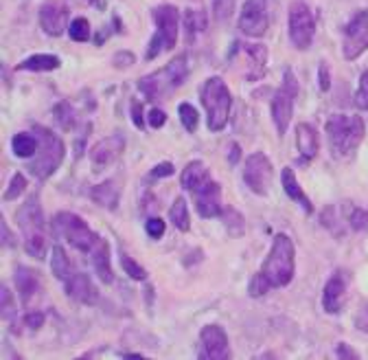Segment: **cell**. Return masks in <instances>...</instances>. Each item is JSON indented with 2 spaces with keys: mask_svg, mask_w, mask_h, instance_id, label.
Returning a JSON list of instances; mask_svg holds the SVG:
<instances>
[{
  "mask_svg": "<svg viewBox=\"0 0 368 360\" xmlns=\"http://www.w3.org/2000/svg\"><path fill=\"white\" fill-rule=\"evenodd\" d=\"M296 272V247L290 235L276 233L272 240L270 253L261 264L259 272L250 279L248 294L250 297H263L265 292L274 288H285L292 284Z\"/></svg>",
  "mask_w": 368,
  "mask_h": 360,
  "instance_id": "1",
  "label": "cell"
},
{
  "mask_svg": "<svg viewBox=\"0 0 368 360\" xmlns=\"http://www.w3.org/2000/svg\"><path fill=\"white\" fill-rule=\"evenodd\" d=\"M366 134V123L362 117L348 114H333L327 121V139L336 158H346L353 154Z\"/></svg>",
  "mask_w": 368,
  "mask_h": 360,
  "instance_id": "2",
  "label": "cell"
},
{
  "mask_svg": "<svg viewBox=\"0 0 368 360\" xmlns=\"http://www.w3.org/2000/svg\"><path fill=\"white\" fill-rule=\"evenodd\" d=\"M33 130L38 132L40 145H38V152H36V156H33V160L29 162L27 169L38 180H46V178H51L64 162L66 147H64V141L57 134H53L48 127L36 125Z\"/></svg>",
  "mask_w": 368,
  "mask_h": 360,
  "instance_id": "3",
  "label": "cell"
},
{
  "mask_svg": "<svg viewBox=\"0 0 368 360\" xmlns=\"http://www.w3.org/2000/svg\"><path fill=\"white\" fill-rule=\"evenodd\" d=\"M199 99H202V106L206 110V123L211 132L224 130L232 108V97L226 81L222 77H208L202 90H199Z\"/></svg>",
  "mask_w": 368,
  "mask_h": 360,
  "instance_id": "4",
  "label": "cell"
},
{
  "mask_svg": "<svg viewBox=\"0 0 368 360\" xmlns=\"http://www.w3.org/2000/svg\"><path fill=\"white\" fill-rule=\"evenodd\" d=\"M152 18L156 22V34L149 40L145 51V60H156L162 51H171L178 44L180 31V11L174 5H160L152 11Z\"/></svg>",
  "mask_w": 368,
  "mask_h": 360,
  "instance_id": "5",
  "label": "cell"
},
{
  "mask_svg": "<svg viewBox=\"0 0 368 360\" xmlns=\"http://www.w3.org/2000/svg\"><path fill=\"white\" fill-rule=\"evenodd\" d=\"M51 224H53L55 235L64 237L75 251L90 253L94 249V244L99 242V235L86 224V220L71 214V211H62V214H55Z\"/></svg>",
  "mask_w": 368,
  "mask_h": 360,
  "instance_id": "6",
  "label": "cell"
},
{
  "mask_svg": "<svg viewBox=\"0 0 368 360\" xmlns=\"http://www.w3.org/2000/svg\"><path fill=\"white\" fill-rule=\"evenodd\" d=\"M296 97H298V81H296V75L288 69L285 73H283L281 88L272 97V121L276 125L278 137H283V134L288 132L290 121H292V114H294Z\"/></svg>",
  "mask_w": 368,
  "mask_h": 360,
  "instance_id": "7",
  "label": "cell"
},
{
  "mask_svg": "<svg viewBox=\"0 0 368 360\" xmlns=\"http://www.w3.org/2000/svg\"><path fill=\"white\" fill-rule=\"evenodd\" d=\"M288 31H290V40L292 44L298 48V51H307L313 42L316 36V18L311 9L307 7V3H296L290 7V15H288Z\"/></svg>",
  "mask_w": 368,
  "mask_h": 360,
  "instance_id": "8",
  "label": "cell"
},
{
  "mask_svg": "<svg viewBox=\"0 0 368 360\" xmlns=\"http://www.w3.org/2000/svg\"><path fill=\"white\" fill-rule=\"evenodd\" d=\"M366 48H368V9H362L344 27L342 51H344V57L351 62V60H358Z\"/></svg>",
  "mask_w": 368,
  "mask_h": 360,
  "instance_id": "9",
  "label": "cell"
},
{
  "mask_svg": "<svg viewBox=\"0 0 368 360\" xmlns=\"http://www.w3.org/2000/svg\"><path fill=\"white\" fill-rule=\"evenodd\" d=\"M272 160L263 152L250 154L243 165V180L250 191H255L257 195H267V189H270L272 183Z\"/></svg>",
  "mask_w": 368,
  "mask_h": 360,
  "instance_id": "10",
  "label": "cell"
},
{
  "mask_svg": "<svg viewBox=\"0 0 368 360\" xmlns=\"http://www.w3.org/2000/svg\"><path fill=\"white\" fill-rule=\"evenodd\" d=\"M270 27L267 0H246L239 13V29L248 38H263Z\"/></svg>",
  "mask_w": 368,
  "mask_h": 360,
  "instance_id": "11",
  "label": "cell"
},
{
  "mask_svg": "<svg viewBox=\"0 0 368 360\" xmlns=\"http://www.w3.org/2000/svg\"><path fill=\"white\" fill-rule=\"evenodd\" d=\"M199 342H202V352L199 358L202 360H228L230 358V342L228 334L222 325L208 323L199 332Z\"/></svg>",
  "mask_w": 368,
  "mask_h": 360,
  "instance_id": "12",
  "label": "cell"
},
{
  "mask_svg": "<svg viewBox=\"0 0 368 360\" xmlns=\"http://www.w3.org/2000/svg\"><path fill=\"white\" fill-rule=\"evenodd\" d=\"M125 152V139L123 134H112L106 137L101 141H97L90 150V160L94 172H104L106 167H110L112 162L119 160V156Z\"/></svg>",
  "mask_w": 368,
  "mask_h": 360,
  "instance_id": "13",
  "label": "cell"
},
{
  "mask_svg": "<svg viewBox=\"0 0 368 360\" xmlns=\"http://www.w3.org/2000/svg\"><path fill=\"white\" fill-rule=\"evenodd\" d=\"M193 198H195V207H197V214L211 220L222 216V187L215 183V180H208L206 185H202L197 191H193Z\"/></svg>",
  "mask_w": 368,
  "mask_h": 360,
  "instance_id": "14",
  "label": "cell"
},
{
  "mask_svg": "<svg viewBox=\"0 0 368 360\" xmlns=\"http://www.w3.org/2000/svg\"><path fill=\"white\" fill-rule=\"evenodd\" d=\"M64 288H66V294L77 303L94 305L99 301V292L86 272H73L69 279L64 282Z\"/></svg>",
  "mask_w": 368,
  "mask_h": 360,
  "instance_id": "15",
  "label": "cell"
},
{
  "mask_svg": "<svg viewBox=\"0 0 368 360\" xmlns=\"http://www.w3.org/2000/svg\"><path fill=\"white\" fill-rule=\"evenodd\" d=\"M15 220H18V226L22 228L24 235L42 233V231H44V214H42L38 193H33L31 198L18 209V214H15Z\"/></svg>",
  "mask_w": 368,
  "mask_h": 360,
  "instance_id": "16",
  "label": "cell"
},
{
  "mask_svg": "<svg viewBox=\"0 0 368 360\" xmlns=\"http://www.w3.org/2000/svg\"><path fill=\"white\" fill-rule=\"evenodd\" d=\"M66 22H69V9L59 3H46L40 9V27L46 36L59 38L66 31Z\"/></svg>",
  "mask_w": 368,
  "mask_h": 360,
  "instance_id": "17",
  "label": "cell"
},
{
  "mask_svg": "<svg viewBox=\"0 0 368 360\" xmlns=\"http://www.w3.org/2000/svg\"><path fill=\"white\" fill-rule=\"evenodd\" d=\"M296 147L300 152V158L305 162L313 160L320 150V137H318V130L311 123H298L296 125Z\"/></svg>",
  "mask_w": 368,
  "mask_h": 360,
  "instance_id": "18",
  "label": "cell"
},
{
  "mask_svg": "<svg viewBox=\"0 0 368 360\" xmlns=\"http://www.w3.org/2000/svg\"><path fill=\"white\" fill-rule=\"evenodd\" d=\"M344 290H346L344 275L340 270L333 272L331 279L325 284V290H323V307H325V312H329V314H338L340 312Z\"/></svg>",
  "mask_w": 368,
  "mask_h": 360,
  "instance_id": "19",
  "label": "cell"
},
{
  "mask_svg": "<svg viewBox=\"0 0 368 360\" xmlns=\"http://www.w3.org/2000/svg\"><path fill=\"white\" fill-rule=\"evenodd\" d=\"M90 257H92V266L97 270V277L106 286H110L114 282V272H112V264H110V244H108V240L99 237V242L94 244V249L90 251Z\"/></svg>",
  "mask_w": 368,
  "mask_h": 360,
  "instance_id": "20",
  "label": "cell"
},
{
  "mask_svg": "<svg viewBox=\"0 0 368 360\" xmlns=\"http://www.w3.org/2000/svg\"><path fill=\"white\" fill-rule=\"evenodd\" d=\"M13 282H15V288H18V294H20V299H22L24 305L36 297L38 290H40V277H38L36 270L29 268V266H15Z\"/></svg>",
  "mask_w": 368,
  "mask_h": 360,
  "instance_id": "21",
  "label": "cell"
},
{
  "mask_svg": "<svg viewBox=\"0 0 368 360\" xmlns=\"http://www.w3.org/2000/svg\"><path fill=\"white\" fill-rule=\"evenodd\" d=\"M281 183H283V191H285L290 195V200L298 202L300 209L305 211V214H313V205L311 200L307 198V193L303 191V187L298 185V180H296V174L292 167H285L281 172Z\"/></svg>",
  "mask_w": 368,
  "mask_h": 360,
  "instance_id": "22",
  "label": "cell"
},
{
  "mask_svg": "<svg viewBox=\"0 0 368 360\" xmlns=\"http://www.w3.org/2000/svg\"><path fill=\"white\" fill-rule=\"evenodd\" d=\"M211 180V176H208V169H206V165L202 160H191V162H187V167L182 169V176H180V183H182V187L187 189V191H197L202 185H206Z\"/></svg>",
  "mask_w": 368,
  "mask_h": 360,
  "instance_id": "23",
  "label": "cell"
},
{
  "mask_svg": "<svg viewBox=\"0 0 368 360\" xmlns=\"http://www.w3.org/2000/svg\"><path fill=\"white\" fill-rule=\"evenodd\" d=\"M90 200L97 202L99 207L114 211L116 207H119V200H121V189L114 180H106V183L94 185L90 189Z\"/></svg>",
  "mask_w": 368,
  "mask_h": 360,
  "instance_id": "24",
  "label": "cell"
},
{
  "mask_svg": "<svg viewBox=\"0 0 368 360\" xmlns=\"http://www.w3.org/2000/svg\"><path fill=\"white\" fill-rule=\"evenodd\" d=\"M62 67V60L57 55L51 53H38L31 55L27 60H22L18 67V71H31V73H48V71H57Z\"/></svg>",
  "mask_w": 368,
  "mask_h": 360,
  "instance_id": "25",
  "label": "cell"
},
{
  "mask_svg": "<svg viewBox=\"0 0 368 360\" xmlns=\"http://www.w3.org/2000/svg\"><path fill=\"white\" fill-rule=\"evenodd\" d=\"M241 51L246 53L248 62H250V67H253V73H250V81H255V79H261L263 73H265V62H267V48L263 44H241Z\"/></svg>",
  "mask_w": 368,
  "mask_h": 360,
  "instance_id": "26",
  "label": "cell"
},
{
  "mask_svg": "<svg viewBox=\"0 0 368 360\" xmlns=\"http://www.w3.org/2000/svg\"><path fill=\"white\" fill-rule=\"evenodd\" d=\"M160 77H162V71H158V73H154V75H147V77H141L139 79V88H141V92L145 95V97H149L152 102H160V97L164 95V90H167V84H169V79H164V81H160ZM171 86V84H169Z\"/></svg>",
  "mask_w": 368,
  "mask_h": 360,
  "instance_id": "27",
  "label": "cell"
},
{
  "mask_svg": "<svg viewBox=\"0 0 368 360\" xmlns=\"http://www.w3.org/2000/svg\"><path fill=\"white\" fill-rule=\"evenodd\" d=\"M38 145L40 141L29 134V132H18L11 139V152L18 156V158H33L38 152Z\"/></svg>",
  "mask_w": 368,
  "mask_h": 360,
  "instance_id": "28",
  "label": "cell"
},
{
  "mask_svg": "<svg viewBox=\"0 0 368 360\" xmlns=\"http://www.w3.org/2000/svg\"><path fill=\"white\" fill-rule=\"evenodd\" d=\"M53 119H55L57 127H62L64 132H71V130H75L77 123H79L77 112H75V108L69 102H59L53 108Z\"/></svg>",
  "mask_w": 368,
  "mask_h": 360,
  "instance_id": "29",
  "label": "cell"
},
{
  "mask_svg": "<svg viewBox=\"0 0 368 360\" xmlns=\"http://www.w3.org/2000/svg\"><path fill=\"white\" fill-rule=\"evenodd\" d=\"M169 220L174 222V226L178 231L187 233L191 231V216H189V207H187V200L184 198H176L171 209H169Z\"/></svg>",
  "mask_w": 368,
  "mask_h": 360,
  "instance_id": "30",
  "label": "cell"
},
{
  "mask_svg": "<svg viewBox=\"0 0 368 360\" xmlns=\"http://www.w3.org/2000/svg\"><path fill=\"white\" fill-rule=\"evenodd\" d=\"M164 73H167V79H169V84H171L174 88L180 86L182 81L187 79V75H189V57H187V55L174 57L169 64H167Z\"/></svg>",
  "mask_w": 368,
  "mask_h": 360,
  "instance_id": "31",
  "label": "cell"
},
{
  "mask_svg": "<svg viewBox=\"0 0 368 360\" xmlns=\"http://www.w3.org/2000/svg\"><path fill=\"white\" fill-rule=\"evenodd\" d=\"M51 270L55 275V279L59 282H66L69 277L73 275V266H71V259L66 255V251L59 247H53V257H51Z\"/></svg>",
  "mask_w": 368,
  "mask_h": 360,
  "instance_id": "32",
  "label": "cell"
},
{
  "mask_svg": "<svg viewBox=\"0 0 368 360\" xmlns=\"http://www.w3.org/2000/svg\"><path fill=\"white\" fill-rule=\"evenodd\" d=\"M208 27V18L204 9H187L184 11V29L189 31V36L193 38L195 34H204Z\"/></svg>",
  "mask_w": 368,
  "mask_h": 360,
  "instance_id": "33",
  "label": "cell"
},
{
  "mask_svg": "<svg viewBox=\"0 0 368 360\" xmlns=\"http://www.w3.org/2000/svg\"><path fill=\"white\" fill-rule=\"evenodd\" d=\"M222 222L226 226L228 235H232V237H241L246 233V220L237 209H232V207L224 209L222 211Z\"/></svg>",
  "mask_w": 368,
  "mask_h": 360,
  "instance_id": "34",
  "label": "cell"
},
{
  "mask_svg": "<svg viewBox=\"0 0 368 360\" xmlns=\"http://www.w3.org/2000/svg\"><path fill=\"white\" fill-rule=\"evenodd\" d=\"M24 249L31 257L36 259H44L46 257V251H48V240L42 233H31V235H24Z\"/></svg>",
  "mask_w": 368,
  "mask_h": 360,
  "instance_id": "35",
  "label": "cell"
},
{
  "mask_svg": "<svg viewBox=\"0 0 368 360\" xmlns=\"http://www.w3.org/2000/svg\"><path fill=\"white\" fill-rule=\"evenodd\" d=\"M178 114H180V121H182L184 130H187L189 134H193L195 130H197V125H199V114H197V110H195L191 104H180V106H178Z\"/></svg>",
  "mask_w": 368,
  "mask_h": 360,
  "instance_id": "36",
  "label": "cell"
},
{
  "mask_svg": "<svg viewBox=\"0 0 368 360\" xmlns=\"http://www.w3.org/2000/svg\"><path fill=\"white\" fill-rule=\"evenodd\" d=\"M69 36L73 42H88L92 31H90V22L86 18H75L71 25H69Z\"/></svg>",
  "mask_w": 368,
  "mask_h": 360,
  "instance_id": "37",
  "label": "cell"
},
{
  "mask_svg": "<svg viewBox=\"0 0 368 360\" xmlns=\"http://www.w3.org/2000/svg\"><path fill=\"white\" fill-rule=\"evenodd\" d=\"M0 299H3V321L9 323L15 330V301H13L11 290L5 284H3V288H0Z\"/></svg>",
  "mask_w": 368,
  "mask_h": 360,
  "instance_id": "38",
  "label": "cell"
},
{
  "mask_svg": "<svg viewBox=\"0 0 368 360\" xmlns=\"http://www.w3.org/2000/svg\"><path fill=\"white\" fill-rule=\"evenodd\" d=\"M27 191V178L20 174V172H15L13 176H11V180H9V187H7V191H5V202H11V200H15V198H20V195Z\"/></svg>",
  "mask_w": 368,
  "mask_h": 360,
  "instance_id": "39",
  "label": "cell"
},
{
  "mask_svg": "<svg viewBox=\"0 0 368 360\" xmlns=\"http://www.w3.org/2000/svg\"><path fill=\"white\" fill-rule=\"evenodd\" d=\"M235 5L237 0H213V15L217 22H226L232 18V13H235Z\"/></svg>",
  "mask_w": 368,
  "mask_h": 360,
  "instance_id": "40",
  "label": "cell"
},
{
  "mask_svg": "<svg viewBox=\"0 0 368 360\" xmlns=\"http://www.w3.org/2000/svg\"><path fill=\"white\" fill-rule=\"evenodd\" d=\"M121 266H123L125 275H129L132 279H136V282L147 279V270L139 264V261H134L132 257H127L125 253H121Z\"/></svg>",
  "mask_w": 368,
  "mask_h": 360,
  "instance_id": "41",
  "label": "cell"
},
{
  "mask_svg": "<svg viewBox=\"0 0 368 360\" xmlns=\"http://www.w3.org/2000/svg\"><path fill=\"white\" fill-rule=\"evenodd\" d=\"M355 106L360 110H368V71L360 77V86L355 92Z\"/></svg>",
  "mask_w": 368,
  "mask_h": 360,
  "instance_id": "42",
  "label": "cell"
},
{
  "mask_svg": "<svg viewBox=\"0 0 368 360\" xmlns=\"http://www.w3.org/2000/svg\"><path fill=\"white\" fill-rule=\"evenodd\" d=\"M348 222H351V228H353V231H368V211L353 209Z\"/></svg>",
  "mask_w": 368,
  "mask_h": 360,
  "instance_id": "43",
  "label": "cell"
},
{
  "mask_svg": "<svg viewBox=\"0 0 368 360\" xmlns=\"http://www.w3.org/2000/svg\"><path fill=\"white\" fill-rule=\"evenodd\" d=\"M164 228H167V224L160 218H149L147 224H145V231H147V235L152 237V240H160L164 235Z\"/></svg>",
  "mask_w": 368,
  "mask_h": 360,
  "instance_id": "44",
  "label": "cell"
},
{
  "mask_svg": "<svg viewBox=\"0 0 368 360\" xmlns=\"http://www.w3.org/2000/svg\"><path fill=\"white\" fill-rule=\"evenodd\" d=\"M134 62H136V57H134V53H129V51H119V53H114V57H112V64L121 71L129 69Z\"/></svg>",
  "mask_w": 368,
  "mask_h": 360,
  "instance_id": "45",
  "label": "cell"
},
{
  "mask_svg": "<svg viewBox=\"0 0 368 360\" xmlns=\"http://www.w3.org/2000/svg\"><path fill=\"white\" fill-rule=\"evenodd\" d=\"M129 114H132L134 125H136L139 130H145V112H143V104L141 102H132Z\"/></svg>",
  "mask_w": 368,
  "mask_h": 360,
  "instance_id": "46",
  "label": "cell"
},
{
  "mask_svg": "<svg viewBox=\"0 0 368 360\" xmlns=\"http://www.w3.org/2000/svg\"><path fill=\"white\" fill-rule=\"evenodd\" d=\"M318 86H320L323 92H327L331 88V71H329V64L323 62L320 69H318Z\"/></svg>",
  "mask_w": 368,
  "mask_h": 360,
  "instance_id": "47",
  "label": "cell"
},
{
  "mask_svg": "<svg viewBox=\"0 0 368 360\" xmlns=\"http://www.w3.org/2000/svg\"><path fill=\"white\" fill-rule=\"evenodd\" d=\"M147 121H149V125L158 130V127H162L167 123V112H162L160 108H152V110H149V114H147Z\"/></svg>",
  "mask_w": 368,
  "mask_h": 360,
  "instance_id": "48",
  "label": "cell"
},
{
  "mask_svg": "<svg viewBox=\"0 0 368 360\" xmlns=\"http://www.w3.org/2000/svg\"><path fill=\"white\" fill-rule=\"evenodd\" d=\"M355 325H358V330H362V332L368 334V301L360 303V312L355 317Z\"/></svg>",
  "mask_w": 368,
  "mask_h": 360,
  "instance_id": "49",
  "label": "cell"
},
{
  "mask_svg": "<svg viewBox=\"0 0 368 360\" xmlns=\"http://www.w3.org/2000/svg\"><path fill=\"white\" fill-rule=\"evenodd\" d=\"M24 325L31 327V330H40L44 325V314L42 312H27L24 314Z\"/></svg>",
  "mask_w": 368,
  "mask_h": 360,
  "instance_id": "50",
  "label": "cell"
},
{
  "mask_svg": "<svg viewBox=\"0 0 368 360\" xmlns=\"http://www.w3.org/2000/svg\"><path fill=\"white\" fill-rule=\"evenodd\" d=\"M174 162H158V165L152 169V178H167V176H174Z\"/></svg>",
  "mask_w": 368,
  "mask_h": 360,
  "instance_id": "51",
  "label": "cell"
},
{
  "mask_svg": "<svg viewBox=\"0 0 368 360\" xmlns=\"http://www.w3.org/2000/svg\"><path fill=\"white\" fill-rule=\"evenodd\" d=\"M336 354H338V358H342V360H358V358H360V354L351 349V345H346V342H338Z\"/></svg>",
  "mask_w": 368,
  "mask_h": 360,
  "instance_id": "52",
  "label": "cell"
},
{
  "mask_svg": "<svg viewBox=\"0 0 368 360\" xmlns=\"http://www.w3.org/2000/svg\"><path fill=\"white\" fill-rule=\"evenodd\" d=\"M239 158H241L239 143H230V147H228V162H230V165H237Z\"/></svg>",
  "mask_w": 368,
  "mask_h": 360,
  "instance_id": "53",
  "label": "cell"
},
{
  "mask_svg": "<svg viewBox=\"0 0 368 360\" xmlns=\"http://www.w3.org/2000/svg\"><path fill=\"white\" fill-rule=\"evenodd\" d=\"M0 228H3V247L7 249V247H13V235H11V231L7 228V222H5V218H0Z\"/></svg>",
  "mask_w": 368,
  "mask_h": 360,
  "instance_id": "54",
  "label": "cell"
}]
</instances>
